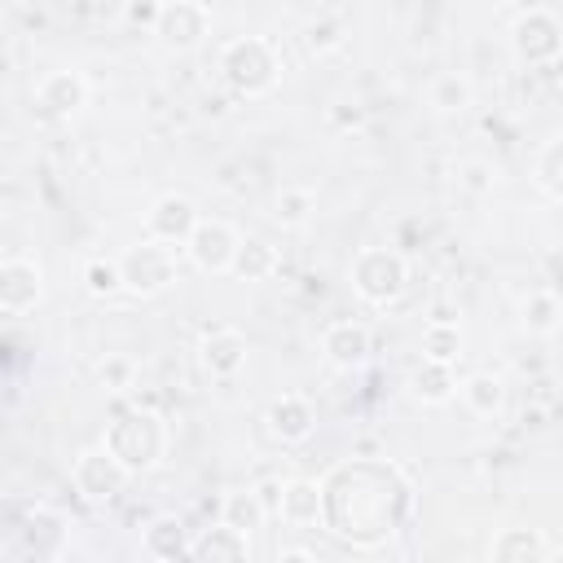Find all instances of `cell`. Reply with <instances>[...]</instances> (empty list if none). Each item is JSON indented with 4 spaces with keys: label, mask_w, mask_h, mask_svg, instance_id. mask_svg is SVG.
Instances as JSON below:
<instances>
[{
    "label": "cell",
    "mask_w": 563,
    "mask_h": 563,
    "mask_svg": "<svg viewBox=\"0 0 563 563\" xmlns=\"http://www.w3.org/2000/svg\"><path fill=\"white\" fill-rule=\"evenodd\" d=\"M299 40H303L308 53H334L347 40V18L343 13H317L312 22H303V35Z\"/></svg>",
    "instance_id": "29"
},
{
    "label": "cell",
    "mask_w": 563,
    "mask_h": 563,
    "mask_svg": "<svg viewBox=\"0 0 563 563\" xmlns=\"http://www.w3.org/2000/svg\"><path fill=\"white\" fill-rule=\"evenodd\" d=\"M44 299V268L26 255L0 260V308L4 312H31Z\"/></svg>",
    "instance_id": "14"
},
{
    "label": "cell",
    "mask_w": 563,
    "mask_h": 563,
    "mask_svg": "<svg viewBox=\"0 0 563 563\" xmlns=\"http://www.w3.org/2000/svg\"><path fill=\"white\" fill-rule=\"evenodd\" d=\"M462 356V325L457 321H431L422 330V361H435V365H453Z\"/></svg>",
    "instance_id": "28"
},
{
    "label": "cell",
    "mask_w": 563,
    "mask_h": 563,
    "mask_svg": "<svg viewBox=\"0 0 563 563\" xmlns=\"http://www.w3.org/2000/svg\"><path fill=\"white\" fill-rule=\"evenodd\" d=\"M238 242H242V233L229 224V220H211V216H198V224H194V233H189V242L180 246L185 255H189V264L198 268V273H229L233 268V251H238Z\"/></svg>",
    "instance_id": "9"
},
{
    "label": "cell",
    "mask_w": 563,
    "mask_h": 563,
    "mask_svg": "<svg viewBox=\"0 0 563 563\" xmlns=\"http://www.w3.org/2000/svg\"><path fill=\"white\" fill-rule=\"evenodd\" d=\"M457 396L462 405L475 413V418H497L506 409V383L493 374V369H475L457 383Z\"/></svg>",
    "instance_id": "19"
},
{
    "label": "cell",
    "mask_w": 563,
    "mask_h": 563,
    "mask_svg": "<svg viewBox=\"0 0 563 563\" xmlns=\"http://www.w3.org/2000/svg\"><path fill=\"white\" fill-rule=\"evenodd\" d=\"M150 26H154V35L167 48L189 53V48H198L211 35V9L202 0H167V4L154 9V22Z\"/></svg>",
    "instance_id": "8"
},
{
    "label": "cell",
    "mask_w": 563,
    "mask_h": 563,
    "mask_svg": "<svg viewBox=\"0 0 563 563\" xmlns=\"http://www.w3.org/2000/svg\"><path fill=\"white\" fill-rule=\"evenodd\" d=\"M273 563H317V554L312 550H303V545H286V550H277V559Z\"/></svg>",
    "instance_id": "32"
},
{
    "label": "cell",
    "mask_w": 563,
    "mask_h": 563,
    "mask_svg": "<svg viewBox=\"0 0 563 563\" xmlns=\"http://www.w3.org/2000/svg\"><path fill=\"white\" fill-rule=\"evenodd\" d=\"M79 282H84V290H88V295H97V299H110V295H119V290H123V282H119V264H114V260H106V255L84 260Z\"/></svg>",
    "instance_id": "31"
},
{
    "label": "cell",
    "mask_w": 563,
    "mask_h": 563,
    "mask_svg": "<svg viewBox=\"0 0 563 563\" xmlns=\"http://www.w3.org/2000/svg\"><path fill=\"white\" fill-rule=\"evenodd\" d=\"M246 352L251 347H246V334L238 325H211L198 339V361L211 378H233L246 365Z\"/></svg>",
    "instance_id": "15"
},
{
    "label": "cell",
    "mask_w": 563,
    "mask_h": 563,
    "mask_svg": "<svg viewBox=\"0 0 563 563\" xmlns=\"http://www.w3.org/2000/svg\"><path fill=\"white\" fill-rule=\"evenodd\" d=\"M352 290L374 308H391L409 290V260L391 246H361L352 255Z\"/></svg>",
    "instance_id": "4"
},
{
    "label": "cell",
    "mask_w": 563,
    "mask_h": 563,
    "mask_svg": "<svg viewBox=\"0 0 563 563\" xmlns=\"http://www.w3.org/2000/svg\"><path fill=\"white\" fill-rule=\"evenodd\" d=\"M510 53L523 66H550L563 53V22L554 9L532 4L510 18Z\"/></svg>",
    "instance_id": "6"
},
{
    "label": "cell",
    "mask_w": 563,
    "mask_h": 563,
    "mask_svg": "<svg viewBox=\"0 0 563 563\" xmlns=\"http://www.w3.org/2000/svg\"><path fill=\"white\" fill-rule=\"evenodd\" d=\"M471 101H475V88H471V79L462 70H444L427 88V106L435 114H462V110H471Z\"/></svg>",
    "instance_id": "26"
},
{
    "label": "cell",
    "mask_w": 563,
    "mask_h": 563,
    "mask_svg": "<svg viewBox=\"0 0 563 563\" xmlns=\"http://www.w3.org/2000/svg\"><path fill=\"white\" fill-rule=\"evenodd\" d=\"M128 479H132V475H128L101 444L84 449V453L75 457V466H70V484H75L79 501H88V506H110V501L128 488Z\"/></svg>",
    "instance_id": "7"
},
{
    "label": "cell",
    "mask_w": 563,
    "mask_h": 563,
    "mask_svg": "<svg viewBox=\"0 0 563 563\" xmlns=\"http://www.w3.org/2000/svg\"><path fill=\"white\" fill-rule=\"evenodd\" d=\"M35 106L48 114V119H70L88 106V79L84 70L75 66H57L48 70L40 84H35Z\"/></svg>",
    "instance_id": "12"
},
{
    "label": "cell",
    "mask_w": 563,
    "mask_h": 563,
    "mask_svg": "<svg viewBox=\"0 0 563 563\" xmlns=\"http://www.w3.org/2000/svg\"><path fill=\"white\" fill-rule=\"evenodd\" d=\"M550 554V541L541 528H523V523H510V528H497L493 541H488V563H541Z\"/></svg>",
    "instance_id": "16"
},
{
    "label": "cell",
    "mask_w": 563,
    "mask_h": 563,
    "mask_svg": "<svg viewBox=\"0 0 563 563\" xmlns=\"http://www.w3.org/2000/svg\"><path fill=\"white\" fill-rule=\"evenodd\" d=\"M413 510L409 475L387 457L334 462L321 479V528L356 550L391 541Z\"/></svg>",
    "instance_id": "1"
},
{
    "label": "cell",
    "mask_w": 563,
    "mask_h": 563,
    "mask_svg": "<svg viewBox=\"0 0 563 563\" xmlns=\"http://www.w3.org/2000/svg\"><path fill=\"white\" fill-rule=\"evenodd\" d=\"M312 211H317V194L308 189V185H282L277 194H273V220L282 224V229H303L308 220H312Z\"/></svg>",
    "instance_id": "27"
},
{
    "label": "cell",
    "mask_w": 563,
    "mask_h": 563,
    "mask_svg": "<svg viewBox=\"0 0 563 563\" xmlns=\"http://www.w3.org/2000/svg\"><path fill=\"white\" fill-rule=\"evenodd\" d=\"M97 387L119 396L136 387V361L128 352H106V361H97Z\"/></svg>",
    "instance_id": "30"
},
{
    "label": "cell",
    "mask_w": 563,
    "mask_h": 563,
    "mask_svg": "<svg viewBox=\"0 0 563 563\" xmlns=\"http://www.w3.org/2000/svg\"><path fill=\"white\" fill-rule=\"evenodd\" d=\"M559 317H563V308H559V295H554L550 286L528 290V295H523V303H519V325H523L528 334L550 339V334L559 330Z\"/></svg>",
    "instance_id": "25"
},
{
    "label": "cell",
    "mask_w": 563,
    "mask_h": 563,
    "mask_svg": "<svg viewBox=\"0 0 563 563\" xmlns=\"http://www.w3.org/2000/svg\"><path fill=\"white\" fill-rule=\"evenodd\" d=\"M189 532H185V523L176 519V515H158V519H150L145 523V537H141V545H145V554L150 559H163V563H176L180 554H189Z\"/></svg>",
    "instance_id": "21"
},
{
    "label": "cell",
    "mask_w": 563,
    "mask_h": 563,
    "mask_svg": "<svg viewBox=\"0 0 563 563\" xmlns=\"http://www.w3.org/2000/svg\"><path fill=\"white\" fill-rule=\"evenodd\" d=\"M277 268H282V255H277V246L268 238H242L238 251H233V268L229 273H238L242 282H268Z\"/></svg>",
    "instance_id": "22"
},
{
    "label": "cell",
    "mask_w": 563,
    "mask_h": 563,
    "mask_svg": "<svg viewBox=\"0 0 563 563\" xmlns=\"http://www.w3.org/2000/svg\"><path fill=\"white\" fill-rule=\"evenodd\" d=\"M264 431L277 440V444H303L312 431H317V409L308 396L299 391H282L268 400L264 409Z\"/></svg>",
    "instance_id": "11"
},
{
    "label": "cell",
    "mask_w": 563,
    "mask_h": 563,
    "mask_svg": "<svg viewBox=\"0 0 563 563\" xmlns=\"http://www.w3.org/2000/svg\"><path fill=\"white\" fill-rule=\"evenodd\" d=\"M194 224H198V207H194L189 194H176V189L158 194L150 202V211H145V238L158 242V246H167V251L185 246L189 233H194Z\"/></svg>",
    "instance_id": "10"
},
{
    "label": "cell",
    "mask_w": 563,
    "mask_h": 563,
    "mask_svg": "<svg viewBox=\"0 0 563 563\" xmlns=\"http://www.w3.org/2000/svg\"><path fill=\"white\" fill-rule=\"evenodd\" d=\"M277 515L290 528H321V484L317 479H286L277 488Z\"/></svg>",
    "instance_id": "18"
},
{
    "label": "cell",
    "mask_w": 563,
    "mask_h": 563,
    "mask_svg": "<svg viewBox=\"0 0 563 563\" xmlns=\"http://www.w3.org/2000/svg\"><path fill=\"white\" fill-rule=\"evenodd\" d=\"M532 185H537V194L550 207L563 202V136H550L537 150V158H532Z\"/></svg>",
    "instance_id": "24"
},
{
    "label": "cell",
    "mask_w": 563,
    "mask_h": 563,
    "mask_svg": "<svg viewBox=\"0 0 563 563\" xmlns=\"http://www.w3.org/2000/svg\"><path fill=\"white\" fill-rule=\"evenodd\" d=\"M189 563H251V537L211 523L189 541Z\"/></svg>",
    "instance_id": "17"
},
{
    "label": "cell",
    "mask_w": 563,
    "mask_h": 563,
    "mask_svg": "<svg viewBox=\"0 0 563 563\" xmlns=\"http://www.w3.org/2000/svg\"><path fill=\"white\" fill-rule=\"evenodd\" d=\"M220 523L242 532V537H255L264 528V501L255 488H233L220 497Z\"/></svg>",
    "instance_id": "23"
},
{
    "label": "cell",
    "mask_w": 563,
    "mask_h": 563,
    "mask_svg": "<svg viewBox=\"0 0 563 563\" xmlns=\"http://www.w3.org/2000/svg\"><path fill=\"white\" fill-rule=\"evenodd\" d=\"M409 396L422 400V405H449L457 396V378H453V365H435V361H418L409 369Z\"/></svg>",
    "instance_id": "20"
},
{
    "label": "cell",
    "mask_w": 563,
    "mask_h": 563,
    "mask_svg": "<svg viewBox=\"0 0 563 563\" xmlns=\"http://www.w3.org/2000/svg\"><path fill=\"white\" fill-rule=\"evenodd\" d=\"M541 563H563V554H559V550H554V545H550V554H545V559H541Z\"/></svg>",
    "instance_id": "33"
},
{
    "label": "cell",
    "mask_w": 563,
    "mask_h": 563,
    "mask_svg": "<svg viewBox=\"0 0 563 563\" xmlns=\"http://www.w3.org/2000/svg\"><path fill=\"white\" fill-rule=\"evenodd\" d=\"M216 66H220V79L242 97H264L282 79V57L264 35H233L220 48Z\"/></svg>",
    "instance_id": "3"
},
{
    "label": "cell",
    "mask_w": 563,
    "mask_h": 563,
    "mask_svg": "<svg viewBox=\"0 0 563 563\" xmlns=\"http://www.w3.org/2000/svg\"><path fill=\"white\" fill-rule=\"evenodd\" d=\"M114 264H119V282H123L128 295L154 299V295L176 286V251H167V246H158L150 238L132 242Z\"/></svg>",
    "instance_id": "5"
},
{
    "label": "cell",
    "mask_w": 563,
    "mask_h": 563,
    "mask_svg": "<svg viewBox=\"0 0 563 563\" xmlns=\"http://www.w3.org/2000/svg\"><path fill=\"white\" fill-rule=\"evenodd\" d=\"M101 449H106L128 475H145V471H154V466L167 457V422H163L154 409H128V413H119V418L106 427Z\"/></svg>",
    "instance_id": "2"
},
{
    "label": "cell",
    "mask_w": 563,
    "mask_h": 563,
    "mask_svg": "<svg viewBox=\"0 0 563 563\" xmlns=\"http://www.w3.org/2000/svg\"><path fill=\"white\" fill-rule=\"evenodd\" d=\"M369 352H374V339H369V330H365L361 321H352V317H339V321H330V325L321 330V356H325V365H334V369H343V374L361 369V365L369 361Z\"/></svg>",
    "instance_id": "13"
}]
</instances>
